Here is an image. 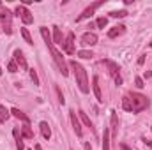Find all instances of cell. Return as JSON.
<instances>
[{
    "label": "cell",
    "instance_id": "1",
    "mask_svg": "<svg viewBox=\"0 0 152 150\" xmlns=\"http://www.w3.org/2000/svg\"><path fill=\"white\" fill-rule=\"evenodd\" d=\"M149 106H151V101L143 94H138V92H129L122 99V108L131 113H140L143 110H147Z\"/></svg>",
    "mask_w": 152,
    "mask_h": 150
},
{
    "label": "cell",
    "instance_id": "2",
    "mask_svg": "<svg viewBox=\"0 0 152 150\" xmlns=\"http://www.w3.org/2000/svg\"><path fill=\"white\" fill-rule=\"evenodd\" d=\"M69 67L75 71V78H76V85H78V88H80L83 94H88L90 87H88V76H87L85 67H83L80 62H76V60H71V62H69Z\"/></svg>",
    "mask_w": 152,
    "mask_h": 150
},
{
    "label": "cell",
    "instance_id": "3",
    "mask_svg": "<svg viewBox=\"0 0 152 150\" xmlns=\"http://www.w3.org/2000/svg\"><path fill=\"white\" fill-rule=\"evenodd\" d=\"M48 50H50V53H51V57H53V62H55V66L58 67V71L62 73V76H67L69 74V71H67V62L64 60L62 53H60L53 44H48Z\"/></svg>",
    "mask_w": 152,
    "mask_h": 150
},
{
    "label": "cell",
    "instance_id": "4",
    "mask_svg": "<svg viewBox=\"0 0 152 150\" xmlns=\"http://www.w3.org/2000/svg\"><path fill=\"white\" fill-rule=\"evenodd\" d=\"M12 12L9 11V9H5V7H2V11H0V23H2V27H4V32L9 36V34H12Z\"/></svg>",
    "mask_w": 152,
    "mask_h": 150
},
{
    "label": "cell",
    "instance_id": "5",
    "mask_svg": "<svg viewBox=\"0 0 152 150\" xmlns=\"http://www.w3.org/2000/svg\"><path fill=\"white\" fill-rule=\"evenodd\" d=\"M103 64L108 67V74L113 78V81L117 85H122V76H120V67H118V64H115L112 60H103Z\"/></svg>",
    "mask_w": 152,
    "mask_h": 150
},
{
    "label": "cell",
    "instance_id": "6",
    "mask_svg": "<svg viewBox=\"0 0 152 150\" xmlns=\"http://www.w3.org/2000/svg\"><path fill=\"white\" fill-rule=\"evenodd\" d=\"M14 12H16V16H20V18H21V21H23L25 25H30V23H34V16L30 14V11H28V9L23 5V4H20V5L16 7V11H14Z\"/></svg>",
    "mask_w": 152,
    "mask_h": 150
},
{
    "label": "cell",
    "instance_id": "7",
    "mask_svg": "<svg viewBox=\"0 0 152 150\" xmlns=\"http://www.w3.org/2000/svg\"><path fill=\"white\" fill-rule=\"evenodd\" d=\"M101 5H104V2H94V4H90V5H88V7H87V9H85V11H83L78 18H76V21H83V20L90 18V16H92V14H94L99 7H101Z\"/></svg>",
    "mask_w": 152,
    "mask_h": 150
},
{
    "label": "cell",
    "instance_id": "8",
    "mask_svg": "<svg viewBox=\"0 0 152 150\" xmlns=\"http://www.w3.org/2000/svg\"><path fill=\"white\" fill-rule=\"evenodd\" d=\"M62 50H64L67 55H73V53H75V34H73V32H69L67 37L62 41Z\"/></svg>",
    "mask_w": 152,
    "mask_h": 150
},
{
    "label": "cell",
    "instance_id": "9",
    "mask_svg": "<svg viewBox=\"0 0 152 150\" xmlns=\"http://www.w3.org/2000/svg\"><path fill=\"white\" fill-rule=\"evenodd\" d=\"M69 118H71V124H73V129H75L76 136H81V134H83V129H81L80 120L76 118V111H75V110H71V111H69Z\"/></svg>",
    "mask_w": 152,
    "mask_h": 150
},
{
    "label": "cell",
    "instance_id": "10",
    "mask_svg": "<svg viewBox=\"0 0 152 150\" xmlns=\"http://www.w3.org/2000/svg\"><path fill=\"white\" fill-rule=\"evenodd\" d=\"M12 57H14V62H16L21 69H27V67H28V66H27V58H25V55H23L21 50H14Z\"/></svg>",
    "mask_w": 152,
    "mask_h": 150
},
{
    "label": "cell",
    "instance_id": "11",
    "mask_svg": "<svg viewBox=\"0 0 152 150\" xmlns=\"http://www.w3.org/2000/svg\"><path fill=\"white\" fill-rule=\"evenodd\" d=\"M81 44H85V46H94V44H97V36H96L94 32H85V34L81 36Z\"/></svg>",
    "mask_w": 152,
    "mask_h": 150
},
{
    "label": "cell",
    "instance_id": "12",
    "mask_svg": "<svg viewBox=\"0 0 152 150\" xmlns=\"http://www.w3.org/2000/svg\"><path fill=\"white\" fill-rule=\"evenodd\" d=\"M92 88H94V94H96V99L99 103H103V94H101V85H99V76H94L92 78Z\"/></svg>",
    "mask_w": 152,
    "mask_h": 150
},
{
    "label": "cell",
    "instance_id": "13",
    "mask_svg": "<svg viewBox=\"0 0 152 150\" xmlns=\"http://www.w3.org/2000/svg\"><path fill=\"white\" fill-rule=\"evenodd\" d=\"M124 32H126V27H124V25H115V27H112V28L108 30V37L115 39V37H118V36H122Z\"/></svg>",
    "mask_w": 152,
    "mask_h": 150
},
{
    "label": "cell",
    "instance_id": "14",
    "mask_svg": "<svg viewBox=\"0 0 152 150\" xmlns=\"http://www.w3.org/2000/svg\"><path fill=\"white\" fill-rule=\"evenodd\" d=\"M12 134H14V138H16V149H18V150H25L23 136L20 134V129H18V127H14V129H12Z\"/></svg>",
    "mask_w": 152,
    "mask_h": 150
},
{
    "label": "cell",
    "instance_id": "15",
    "mask_svg": "<svg viewBox=\"0 0 152 150\" xmlns=\"http://www.w3.org/2000/svg\"><path fill=\"white\" fill-rule=\"evenodd\" d=\"M39 129H41V134H42L44 140H50V138H51V129H50L48 122H41V124H39Z\"/></svg>",
    "mask_w": 152,
    "mask_h": 150
},
{
    "label": "cell",
    "instance_id": "16",
    "mask_svg": "<svg viewBox=\"0 0 152 150\" xmlns=\"http://www.w3.org/2000/svg\"><path fill=\"white\" fill-rule=\"evenodd\" d=\"M11 113H12V115H14L18 120H21V122H25V124H30V118H28L25 113L21 111V110H18V108H12V110H11Z\"/></svg>",
    "mask_w": 152,
    "mask_h": 150
},
{
    "label": "cell",
    "instance_id": "17",
    "mask_svg": "<svg viewBox=\"0 0 152 150\" xmlns=\"http://www.w3.org/2000/svg\"><path fill=\"white\" fill-rule=\"evenodd\" d=\"M39 32H41V36H42V39H44L46 46H48V44H53V39H51V36H50V30H48L46 27H41V28H39Z\"/></svg>",
    "mask_w": 152,
    "mask_h": 150
},
{
    "label": "cell",
    "instance_id": "18",
    "mask_svg": "<svg viewBox=\"0 0 152 150\" xmlns=\"http://www.w3.org/2000/svg\"><path fill=\"white\" fill-rule=\"evenodd\" d=\"M117 129H118V117L117 111H112V136L117 138Z\"/></svg>",
    "mask_w": 152,
    "mask_h": 150
},
{
    "label": "cell",
    "instance_id": "19",
    "mask_svg": "<svg viewBox=\"0 0 152 150\" xmlns=\"http://www.w3.org/2000/svg\"><path fill=\"white\" fill-rule=\"evenodd\" d=\"M21 136L27 138V140H34V133H32V129H30L28 124H25V125L21 127Z\"/></svg>",
    "mask_w": 152,
    "mask_h": 150
},
{
    "label": "cell",
    "instance_id": "20",
    "mask_svg": "<svg viewBox=\"0 0 152 150\" xmlns=\"http://www.w3.org/2000/svg\"><path fill=\"white\" fill-rule=\"evenodd\" d=\"M55 42L62 44V32H60L58 27H53V44H55Z\"/></svg>",
    "mask_w": 152,
    "mask_h": 150
},
{
    "label": "cell",
    "instance_id": "21",
    "mask_svg": "<svg viewBox=\"0 0 152 150\" xmlns=\"http://www.w3.org/2000/svg\"><path fill=\"white\" fill-rule=\"evenodd\" d=\"M78 115H80L81 122H83V124H85L87 127H90V129H92V122H90V118L87 117V113H85V111H78Z\"/></svg>",
    "mask_w": 152,
    "mask_h": 150
},
{
    "label": "cell",
    "instance_id": "22",
    "mask_svg": "<svg viewBox=\"0 0 152 150\" xmlns=\"http://www.w3.org/2000/svg\"><path fill=\"white\" fill-rule=\"evenodd\" d=\"M9 113L11 111H7L2 104H0V124H4V122H7V118H9Z\"/></svg>",
    "mask_w": 152,
    "mask_h": 150
},
{
    "label": "cell",
    "instance_id": "23",
    "mask_svg": "<svg viewBox=\"0 0 152 150\" xmlns=\"http://www.w3.org/2000/svg\"><path fill=\"white\" fill-rule=\"evenodd\" d=\"M110 16H112V18H126V16H127V11H126V9L112 11V12H110Z\"/></svg>",
    "mask_w": 152,
    "mask_h": 150
},
{
    "label": "cell",
    "instance_id": "24",
    "mask_svg": "<svg viewBox=\"0 0 152 150\" xmlns=\"http://www.w3.org/2000/svg\"><path fill=\"white\" fill-rule=\"evenodd\" d=\"M103 150H110V133L104 131V136H103Z\"/></svg>",
    "mask_w": 152,
    "mask_h": 150
},
{
    "label": "cell",
    "instance_id": "25",
    "mask_svg": "<svg viewBox=\"0 0 152 150\" xmlns=\"http://www.w3.org/2000/svg\"><path fill=\"white\" fill-rule=\"evenodd\" d=\"M78 57L80 58H85V60H90L94 57V53L92 51H87V50H81V51H78Z\"/></svg>",
    "mask_w": 152,
    "mask_h": 150
},
{
    "label": "cell",
    "instance_id": "26",
    "mask_svg": "<svg viewBox=\"0 0 152 150\" xmlns=\"http://www.w3.org/2000/svg\"><path fill=\"white\" fill-rule=\"evenodd\" d=\"M21 36H23V39H25L28 44H34V41H32V37H30V32H28L27 28H21Z\"/></svg>",
    "mask_w": 152,
    "mask_h": 150
},
{
    "label": "cell",
    "instance_id": "27",
    "mask_svg": "<svg viewBox=\"0 0 152 150\" xmlns=\"http://www.w3.org/2000/svg\"><path fill=\"white\" fill-rule=\"evenodd\" d=\"M7 71H9V73H18V64H16L14 60H11V62L7 64Z\"/></svg>",
    "mask_w": 152,
    "mask_h": 150
},
{
    "label": "cell",
    "instance_id": "28",
    "mask_svg": "<svg viewBox=\"0 0 152 150\" xmlns=\"http://www.w3.org/2000/svg\"><path fill=\"white\" fill-rule=\"evenodd\" d=\"M96 25H97L99 28H104V27L108 25V18H97V21H96Z\"/></svg>",
    "mask_w": 152,
    "mask_h": 150
},
{
    "label": "cell",
    "instance_id": "29",
    "mask_svg": "<svg viewBox=\"0 0 152 150\" xmlns=\"http://www.w3.org/2000/svg\"><path fill=\"white\" fill-rule=\"evenodd\" d=\"M30 71V78H32V81H34V85L39 87V78H37V73H36V69H28Z\"/></svg>",
    "mask_w": 152,
    "mask_h": 150
},
{
    "label": "cell",
    "instance_id": "30",
    "mask_svg": "<svg viewBox=\"0 0 152 150\" xmlns=\"http://www.w3.org/2000/svg\"><path fill=\"white\" fill-rule=\"evenodd\" d=\"M55 90H57V94H58V103H60V104H64V103H66V99H64V94H62V90H60L58 87H57Z\"/></svg>",
    "mask_w": 152,
    "mask_h": 150
},
{
    "label": "cell",
    "instance_id": "31",
    "mask_svg": "<svg viewBox=\"0 0 152 150\" xmlns=\"http://www.w3.org/2000/svg\"><path fill=\"white\" fill-rule=\"evenodd\" d=\"M134 83H136V87H138V88H143V87H145L142 78H136V79H134Z\"/></svg>",
    "mask_w": 152,
    "mask_h": 150
},
{
    "label": "cell",
    "instance_id": "32",
    "mask_svg": "<svg viewBox=\"0 0 152 150\" xmlns=\"http://www.w3.org/2000/svg\"><path fill=\"white\" fill-rule=\"evenodd\" d=\"M143 62H145V55H142V57L138 58V66H143Z\"/></svg>",
    "mask_w": 152,
    "mask_h": 150
},
{
    "label": "cell",
    "instance_id": "33",
    "mask_svg": "<svg viewBox=\"0 0 152 150\" xmlns=\"http://www.w3.org/2000/svg\"><path fill=\"white\" fill-rule=\"evenodd\" d=\"M143 141H145V145H147V147H151V149H152V140H147V138H145Z\"/></svg>",
    "mask_w": 152,
    "mask_h": 150
},
{
    "label": "cell",
    "instance_id": "34",
    "mask_svg": "<svg viewBox=\"0 0 152 150\" xmlns=\"http://www.w3.org/2000/svg\"><path fill=\"white\" fill-rule=\"evenodd\" d=\"M36 150H41V147H39V145H36Z\"/></svg>",
    "mask_w": 152,
    "mask_h": 150
},
{
    "label": "cell",
    "instance_id": "35",
    "mask_svg": "<svg viewBox=\"0 0 152 150\" xmlns=\"http://www.w3.org/2000/svg\"><path fill=\"white\" fill-rule=\"evenodd\" d=\"M2 7H4V5H2V2H0V11H2Z\"/></svg>",
    "mask_w": 152,
    "mask_h": 150
},
{
    "label": "cell",
    "instance_id": "36",
    "mask_svg": "<svg viewBox=\"0 0 152 150\" xmlns=\"http://www.w3.org/2000/svg\"><path fill=\"white\" fill-rule=\"evenodd\" d=\"M2 73H4V71H2V67H0V74H2Z\"/></svg>",
    "mask_w": 152,
    "mask_h": 150
},
{
    "label": "cell",
    "instance_id": "37",
    "mask_svg": "<svg viewBox=\"0 0 152 150\" xmlns=\"http://www.w3.org/2000/svg\"><path fill=\"white\" fill-rule=\"evenodd\" d=\"M149 46H151V48H152V42H149Z\"/></svg>",
    "mask_w": 152,
    "mask_h": 150
},
{
    "label": "cell",
    "instance_id": "38",
    "mask_svg": "<svg viewBox=\"0 0 152 150\" xmlns=\"http://www.w3.org/2000/svg\"><path fill=\"white\" fill-rule=\"evenodd\" d=\"M151 129H152V127H151Z\"/></svg>",
    "mask_w": 152,
    "mask_h": 150
}]
</instances>
